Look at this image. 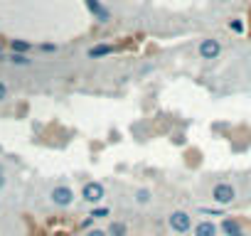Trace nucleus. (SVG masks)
<instances>
[{"label":"nucleus","instance_id":"obj_23","mask_svg":"<svg viewBox=\"0 0 251 236\" xmlns=\"http://www.w3.org/2000/svg\"><path fill=\"white\" fill-rule=\"evenodd\" d=\"M0 54H3V45H0Z\"/></svg>","mask_w":251,"mask_h":236},{"label":"nucleus","instance_id":"obj_17","mask_svg":"<svg viewBox=\"0 0 251 236\" xmlns=\"http://www.w3.org/2000/svg\"><path fill=\"white\" fill-rule=\"evenodd\" d=\"M57 49H59V47L52 45V42H42V45H40V52H47V54H54Z\"/></svg>","mask_w":251,"mask_h":236},{"label":"nucleus","instance_id":"obj_11","mask_svg":"<svg viewBox=\"0 0 251 236\" xmlns=\"http://www.w3.org/2000/svg\"><path fill=\"white\" fill-rule=\"evenodd\" d=\"M133 202L141 204V207L151 204V202H153V189H148V187H138V189L133 192Z\"/></svg>","mask_w":251,"mask_h":236},{"label":"nucleus","instance_id":"obj_4","mask_svg":"<svg viewBox=\"0 0 251 236\" xmlns=\"http://www.w3.org/2000/svg\"><path fill=\"white\" fill-rule=\"evenodd\" d=\"M81 199H84L86 204H91V207H99V204L106 199V187H103L101 182H96V180L84 182V187H81Z\"/></svg>","mask_w":251,"mask_h":236},{"label":"nucleus","instance_id":"obj_21","mask_svg":"<svg viewBox=\"0 0 251 236\" xmlns=\"http://www.w3.org/2000/svg\"><path fill=\"white\" fill-rule=\"evenodd\" d=\"M5 185H8V175H5V167L0 165V189H5Z\"/></svg>","mask_w":251,"mask_h":236},{"label":"nucleus","instance_id":"obj_15","mask_svg":"<svg viewBox=\"0 0 251 236\" xmlns=\"http://www.w3.org/2000/svg\"><path fill=\"white\" fill-rule=\"evenodd\" d=\"M229 30L236 32V35H241V32H244V23H241V20H229Z\"/></svg>","mask_w":251,"mask_h":236},{"label":"nucleus","instance_id":"obj_12","mask_svg":"<svg viewBox=\"0 0 251 236\" xmlns=\"http://www.w3.org/2000/svg\"><path fill=\"white\" fill-rule=\"evenodd\" d=\"M10 52L30 54V52H32V42H27V40H10Z\"/></svg>","mask_w":251,"mask_h":236},{"label":"nucleus","instance_id":"obj_20","mask_svg":"<svg viewBox=\"0 0 251 236\" xmlns=\"http://www.w3.org/2000/svg\"><path fill=\"white\" fill-rule=\"evenodd\" d=\"M84 236H108V234H106V229H99V226H94V229L84 231Z\"/></svg>","mask_w":251,"mask_h":236},{"label":"nucleus","instance_id":"obj_3","mask_svg":"<svg viewBox=\"0 0 251 236\" xmlns=\"http://www.w3.org/2000/svg\"><path fill=\"white\" fill-rule=\"evenodd\" d=\"M74 199H76V194H74V189H72L69 185H54V187L50 189V202H52L54 207H59V209L72 207Z\"/></svg>","mask_w":251,"mask_h":236},{"label":"nucleus","instance_id":"obj_16","mask_svg":"<svg viewBox=\"0 0 251 236\" xmlns=\"http://www.w3.org/2000/svg\"><path fill=\"white\" fill-rule=\"evenodd\" d=\"M8 96H10V89H8V84H5L3 79H0V103L8 101Z\"/></svg>","mask_w":251,"mask_h":236},{"label":"nucleus","instance_id":"obj_19","mask_svg":"<svg viewBox=\"0 0 251 236\" xmlns=\"http://www.w3.org/2000/svg\"><path fill=\"white\" fill-rule=\"evenodd\" d=\"M200 214H209V216H224L219 207H217V209H209V207H202V209H200Z\"/></svg>","mask_w":251,"mask_h":236},{"label":"nucleus","instance_id":"obj_14","mask_svg":"<svg viewBox=\"0 0 251 236\" xmlns=\"http://www.w3.org/2000/svg\"><path fill=\"white\" fill-rule=\"evenodd\" d=\"M89 216H94L96 221H99V219H108V216H111V209H108V207H103V204H99V207H94V209H91V214H89Z\"/></svg>","mask_w":251,"mask_h":236},{"label":"nucleus","instance_id":"obj_22","mask_svg":"<svg viewBox=\"0 0 251 236\" xmlns=\"http://www.w3.org/2000/svg\"><path fill=\"white\" fill-rule=\"evenodd\" d=\"M219 3H231V0H219Z\"/></svg>","mask_w":251,"mask_h":236},{"label":"nucleus","instance_id":"obj_8","mask_svg":"<svg viewBox=\"0 0 251 236\" xmlns=\"http://www.w3.org/2000/svg\"><path fill=\"white\" fill-rule=\"evenodd\" d=\"M192 236H222V231L214 219H202L192 226Z\"/></svg>","mask_w":251,"mask_h":236},{"label":"nucleus","instance_id":"obj_18","mask_svg":"<svg viewBox=\"0 0 251 236\" xmlns=\"http://www.w3.org/2000/svg\"><path fill=\"white\" fill-rule=\"evenodd\" d=\"M94 221H96L94 216H84V219L79 221V226H81L84 231H89V229H94Z\"/></svg>","mask_w":251,"mask_h":236},{"label":"nucleus","instance_id":"obj_9","mask_svg":"<svg viewBox=\"0 0 251 236\" xmlns=\"http://www.w3.org/2000/svg\"><path fill=\"white\" fill-rule=\"evenodd\" d=\"M113 52H116V45L99 42V45H94V47L86 52V57H89V59H103V57H108V54H113Z\"/></svg>","mask_w":251,"mask_h":236},{"label":"nucleus","instance_id":"obj_2","mask_svg":"<svg viewBox=\"0 0 251 236\" xmlns=\"http://www.w3.org/2000/svg\"><path fill=\"white\" fill-rule=\"evenodd\" d=\"M212 202H214L219 209L234 204V202H236V187H234L231 182H226V180L217 182V185L212 187Z\"/></svg>","mask_w":251,"mask_h":236},{"label":"nucleus","instance_id":"obj_13","mask_svg":"<svg viewBox=\"0 0 251 236\" xmlns=\"http://www.w3.org/2000/svg\"><path fill=\"white\" fill-rule=\"evenodd\" d=\"M8 62L15 64V67H30V64H32V59H30L27 54H18V52H10V54H8Z\"/></svg>","mask_w":251,"mask_h":236},{"label":"nucleus","instance_id":"obj_7","mask_svg":"<svg viewBox=\"0 0 251 236\" xmlns=\"http://www.w3.org/2000/svg\"><path fill=\"white\" fill-rule=\"evenodd\" d=\"M219 231H222V236H246L241 221L234 219V216H222V221H219Z\"/></svg>","mask_w":251,"mask_h":236},{"label":"nucleus","instance_id":"obj_24","mask_svg":"<svg viewBox=\"0 0 251 236\" xmlns=\"http://www.w3.org/2000/svg\"><path fill=\"white\" fill-rule=\"evenodd\" d=\"M249 3H251V0H249Z\"/></svg>","mask_w":251,"mask_h":236},{"label":"nucleus","instance_id":"obj_5","mask_svg":"<svg viewBox=\"0 0 251 236\" xmlns=\"http://www.w3.org/2000/svg\"><path fill=\"white\" fill-rule=\"evenodd\" d=\"M197 54H200L204 62L219 59V57H222V42H219L217 37H204V40H200V45H197Z\"/></svg>","mask_w":251,"mask_h":236},{"label":"nucleus","instance_id":"obj_10","mask_svg":"<svg viewBox=\"0 0 251 236\" xmlns=\"http://www.w3.org/2000/svg\"><path fill=\"white\" fill-rule=\"evenodd\" d=\"M128 221H123V219H111L108 226H106V234L108 236H128Z\"/></svg>","mask_w":251,"mask_h":236},{"label":"nucleus","instance_id":"obj_6","mask_svg":"<svg viewBox=\"0 0 251 236\" xmlns=\"http://www.w3.org/2000/svg\"><path fill=\"white\" fill-rule=\"evenodd\" d=\"M86 3V10L94 15V20L96 23H101V25H106V23H111L113 20V15H111V10L101 3V0H84Z\"/></svg>","mask_w":251,"mask_h":236},{"label":"nucleus","instance_id":"obj_1","mask_svg":"<svg viewBox=\"0 0 251 236\" xmlns=\"http://www.w3.org/2000/svg\"><path fill=\"white\" fill-rule=\"evenodd\" d=\"M165 224H168V229H170L173 234H177V236L190 234V231H192V226H195L192 214H190V212H185V209H173V212L168 214Z\"/></svg>","mask_w":251,"mask_h":236}]
</instances>
